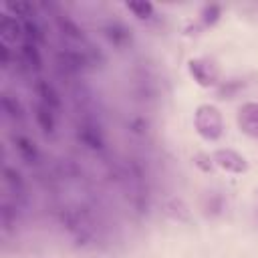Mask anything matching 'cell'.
Returning <instances> with one entry per match:
<instances>
[{
    "mask_svg": "<svg viewBox=\"0 0 258 258\" xmlns=\"http://www.w3.org/2000/svg\"><path fill=\"white\" fill-rule=\"evenodd\" d=\"M56 220L69 238L81 246L89 248L95 246L101 236V226L95 212L85 204H62L56 210Z\"/></svg>",
    "mask_w": 258,
    "mask_h": 258,
    "instance_id": "6da1fadb",
    "label": "cell"
},
{
    "mask_svg": "<svg viewBox=\"0 0 258 258\" xmlns=\"http://www.w3.org/2000/svg\"><path fill=\"white\" fill-rule=\"evenodd\" d=\"M115 181L123 189L129 206L133 208L135 214H147L149 212V202H151V187H149V177L143 167V163L135 157L123 159L115 167Z\"/></svg>",
    "mask_w": 258,
    "mask_h": 258,
    "instance_id": "7a4b0ae2",
    "label": "cell"
},
{
    "mask_svg": "<svg viewBox=\"0 0 258 258\" xmlns=\"http://www.w3.org/2000/svg\"><path fill=\"white\" fill-rule=\"evenodd\" d=\"M75 137L79 145H83L91 153L101 155L107 151V137L97 111H77Z\"/></svg>",
    "mask_w": 258,
    "mask_h": 258,
    "instance_id": "3957f363",
    "label": "cell"
},
{
    "mask_svg": "<svg viewBox=\"0 0 258 258\" xmlns=\"http://www.w3.org/2000/svg\"><path fill=\"white\" fill-rule=\"evenodd\" d=\"M194 127L196 133L206 141H218L224 135V119L216 105L202 103L194 111Z\"/></svg>",
    "mask_w": 258,
    "mask_h": 258,
    "instance_id": "277c9868",
    "label": "cell"
},
{
    "mask_svg": "<svg viewBox=\"0 0 258 258\" xmlns=\"http://www.w3.org/2000/svg\"><path fill=\"white\" fill-rule=\"evenodd\" d=\"M131 93L139 103L151 105L159 99V81L151 67L139 64L131 73Z\"/></svg>",
    "mask_w": 258,
    "mask_h": 258,
    "instance_id": "5b68a950",
    "label": "cell"
},
{
    "mask_svg": "<svg viewBox=\"0 0 258 258\" xmlns=\"http://www.w3.org/2000/svg\"><path fill=\"white\" fill-rule=\"evenodd\" d=\"M101 34L115 50H127L133 44V30L119 18H109L101 24Z\"/></svg>",
    "mask_w": 258,
    "mask_h": 258,
    "instance_id": "8992f818",
    "label": "cell"
},
{
    "mask_svg": "<svg viewBox=\"0 0 258 258\" xmlns=\"http://www.w3.org/2000/svg\"><path fill=\"white\" fill-rule=\"evenodd\" d=\"M48 8L52 10V20H54V26L56 30L62 34V38L67 40V44H87V36H85V30L83 26L67 12L54 8L48 4Z\"/></svg>",
    "mask_w": 258,
    "mask_h": 258,
    "instance_id": "52a82bcc",
    "label": "cell"
},
{
    "mask_svg": "<svg viewBox=\"0 0 258 258\" xmlns=\"http://www.w3.org/2000/svg\"><path fill=\"white\" fill-rule=\"evenodd\" d=\"M187 73L204 89H210V87H218L220 85V81H218V69L208 58H189L187 60Z\"/></svg>",
    "mask_w": 258,
    "mask_h": 258,
    "instance_id": "ba28073f",
    "label": "cell"
},
{
    "mask_svg": "<svg viewBox=\"0 0 258 258\" xmlns=\"http://www.w3.org/2000/svg\"><path fill=\"white\" fill-rule=\"evenodd\" d=\"M212 161H214V165H218V167L224 169L226 173L240 175V173H246V171H248V161H246V157L240 155V153L234 151V149H228V147L216 149L214 155H212Z\"/></svg>",
    "mask_w": 258,
    "mask_h": 258,
    "instance_id": "9c48e42d",
    "label": "cell"
},
{
    "mask_svg": "<svg viewBox=\"0 0 258 258\" xmlns=\"http://www.w3.org/2000/svg\"><path fill=\"white\" fill-rule=\"evenodd\" d=\"M2 181H4L6 191L12 196V200L18 206H22L26 202V183H24L22 173L16 167H12L10 163H4V167H2Z\"/></svg>",
    "mask_w": 258,
    "mask_h": 258,
    "instance_id": "30bf717a",
    "label": "cell"
},
{
    "mask_svg": "<svg viewBox=\"0 0 258 258\" xmlns=\"http://www.w3.org/2000/svg\"><path fill=\"white\" fill-rule=\"evenodd\" d=\"M18 64L20 69L28 71V73H40L42 69V56L38 50V44L32 40H22L18 46Z\"/></svg>",
    "mask_w": 258,
    "mask_h": 258,
    "instance_id": "8fae6325",
    "label": "cell"
},
{
    "mask_svg": "<svg viewBox=\"0 0 258 258\" xmlns=\"http://www.w3.org/2000/svg\"><path fill=\"white\" fill-rule=\"evenodd\" d=\"M238 127L244 135L258 139V101H248L238 109Z\"/></svg>",
    "mask_w": 258,
    "mask_h": 258,
    "instance_id": "7c38bea8",
    "label": "cell"
},
{
    "mask_svg": "<svg viewBox=\"0 0 258 258\" xmlns=\"http://www.w3.org/2000/svg\"><path fill=\"white\" fill-rule=\"evenodd\" d=\"M32 91H34V95H36V101H38V103H42V105L50 107L54 113H56V111H60V107H62V99H60L58 91L54 89V85H52L50 81H46V79H34Z\"/></svg>",
    "mask_w": 258,
    "mask_h": 258,
    "instance_id": "4fadbf2b",
    "label": "cell"
},
{
    "mask_svg": "<svg viewBox=\"0 0 258 258\" xmlns=\"http://www.w3.org/2000/svg\"><path fill=\"white\" fill-rule=\"evenodd\" d=\"M12 145L18 153V157L26 163V165H38L40 163V151L36 147V143L28 137V135H22V133H14L12 135Z\"/></svg>",
    "mask_w": 258,
    "mask_h": 258,
    "instance_id": "5bb4252c",
    "label": "cell"
},
{
    "mask_svg": "<svg viewBox=\"0 0 258 258\" xmlns=\"http://www.w3.org/2000/svg\"><path fill=\"white\" fill-rule=\"evenodd\" d=\"M20 36H24L22 34V22H20V18L12 16L10 12H6L2 8V14H0V38H2V42L10 44V42H16Z\"/></svg>",
    "mask_w": 258,
    "mask_h": 258,
    "instance_id": "9a60e30c",
    "label": "cell"
},
{
    "mask_svg": "<svg viewBox=\"0 0 258 258\" xmlns=\"http://www.w3.org/2000/svg\"><path fill=\"white\" fill-rule=\"evenodd\" d=\"M0 109H2L4 119L12 121V123H18V121L24 119V107H22V103L18 101L16 95H12L8 91H2V95H0Z\"/></svg>",
    "mask_w": 258,
    "mask_h": 258,
    "instance_id": "2e32d148",
    "label": "cell"
},
{
    "mask_svg": "<svg viewBox=\"0 0 258 258\" xmlns=\"http://www.w3.org/2000/svg\"><path fill=\"white\" fill-rule=\"evenodd\" d=\"M34 121H36V125H38V129L44 133V135H48V137H52L54 135V131H56V121H54V111L50 109V107H46V105H42V103H34Z\"/></svg>",
    "mask_w": 258,
    "mask_h": 258,
    "instance_id": "e0dca14e",
    "label": "cell"
},
{
    "mask_svg": "<svg viewBox=\"0 0 258 258\" xmlns=\"http://www.w3.org/2000/svg\"><path fill=\"white\" fill-rule=\"evenodd\" d=\"M125 129H127V133L133 139H149V135H151V121L145 115L135 113V115L127 117Z\"/></svg>",
    "mask_w": 258,
    "mask_h": 258,
    "instance_id": "ac0fdd59",
    "label": "cell"
},
{
    "mask_svg": "<svg viewBox=\"0 0 258 258\" xmlns=\"http://www.w3.org/2000/svg\"><path fill=\"white\" fill-rule=\"evenodd\" d=\"M22 22V34H24V40H32L36 44H42L46 40V32H44V26L38 22V18L32 14V16H26V18H20Z\"/></svg>",
    "mask_w": 258,
    "mask_h": 258,
    "instance_id": "d6986e66",
    "label": "cell"
},
{
    "mask_svg": "<svg viewBox=\"0 0 258 258\" xmlns=\"http://www.w3.org/2000/svg\"><path fill=\"white\" fill-rule=\"evenodd\" d=\"M202 210L206 216L210 218H218L224 214L226 210V198L220 194V191H208L202 200Z\"/></svg>",
    "mask_w": 258,
    "mask_h": 258,
    "instance_id": "ffe728a7",
    "label": "cell"
},
{
    "mask_svg": "<svg viewBox=\"0 0 258 258\" xmlns=\"http://www.w3.org/2000/svg\"><path fill=\"white\" fill-rule=\"evenodd\" d=\"M165 214H167L171 220H175V222H189V210H187V206H185L181 200H177V198H171V200L165 204Z\"/></svg>",
    "mask_w": 258,
    "mask_h": 258,
    "instance_id": "44dd1931",
    "label": "cell"
},
{
    "mask_svg": "<svg viewBox=\"0 0 258 258\" xmlns=\"http://www.w3.org/2000/svg\"><path fill=\"white\" fill-rule=\"evenodd\" d=\"M125 8L135 18H139V20H151L153 14H155V6L151 2H145V0H141V2H127Z\"/></svg>",
    "mask_w": 258,
    "mask_h": 258,
    "instance_id": "7402d4cb",
    "label": "cell"
},
{
    "mask_svg": "<svg viewBox=\"0 0 258 258\" xmlns=\"http://www.w3.org/2000/svg\"><path fill=\"white\" fill-rule=\"evenodd\" d=\"M222 16V8L218 4H206L200 12V22L202 26H214Z\"/></svg>",
    "mask_w": 258,
    "mask_h": 258,
    "instance_id": "603a6c76",
    "label": "cell"
},
{
    "mask_svg": "<svg viewBox=\"0 0 258 258\" xmlns=\"http://www.w3.org/2000/svg\"><path fill=\"white\" fill-rule=\"evenodd\" d=\"M244 87V83L240 79H230V81H222L218 85V95L220 99H232L240 89Z\"/></svg>",
    "mask_w": 258,
    "mask_h": 258,
    "instance_id": "cb8c5ba5",
    "label": "cell"
},
{
    "mask_svg": "<svg viewBox=\"0 0 258 258\" xmlns=\"http://www.w3.org/2000/svg\"><path fill=\"white\" fill-rule=\"evenodd\" d=\"M12 58H14V52H12L10 44L0 40V67H2V71H8L12 67Z\"/></svg>",
    "mask_w": 258,
    "mask_h": 258,
    "instance_id": "d4e9b609",
    "label": "cell"
}]
</instances>
